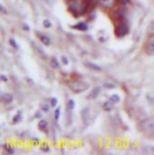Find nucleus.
I'll return each mask as SVG.
<instances>
[{
    "label": "nucleus",
    "mask_w": 154,
    "mask_h": 155,
    "mask_svg": "<svg viewBox=\"0 0 154 155\" xmlns=\"http://www.w3.org/2000/svg\"><path fill=\"white\" fill-rule=\"evenodd\" d=\"M21 119H22V114H21V113H17L16 117L13 118V121H15V123H17V121H18V120H21Z\"/></svg>",
    "instance_id": "obj_23"
},
{
    "label": "nucleus",
    "mask_w": 154,
    "mask_h": 155,
    "mask_svg": "<svg viewBox=\"0 0 154 155\" xmlns=\"http://www.w3.org/2000/svg\"><path fill=\"white\" fill-rule=\"evenodd\" d=\"M89 88V84L87 82H83V81H77L70 84V89L74 91V93H83L84 90H87Z\"/></svg>",
    "instance_id": "obj_1"
},
{
    "label": "nucleus",
    "mask_w": 154,
    "mask_h": 155,
    "mask_svg": "<svg viewBox=\"0 0 154 155\" xmlns=\"http://www.w3.org/2000/svg\"><path fill=\"white\" fill-rule=\"evenodd\" d=\"M87 66H89V69H92V70H94V71H100V70H101L98 65L92 64V63H87Z\"/></svg>",
    "instance_id": "obj_16"
},
{
    "label": "nucleus",
    "mask_w": 154,
    "mask_h": 155,
    "mask_svg": "<svg viewBox=\"0 0 154 155\" xmlns=\"http://www.w3.org/2000/svg\"><path fill=\"white\" fill-rule=\"evenodd\" d=\"M49 64H51V66H52L53 69H58V68H59V63H58V60H57L55 58H51V59H49Z\"/></svg>",
    "instance_id": "obj_13"
},
{
    "label": "nucleus",
    "mask_w": 154,
    "mask_h": 155,
    "mask_svg": "<svg viewBox=\"0 0 154 155\" xmlns=\"http://www.w3.org/2000/svg\"><path fill=\"white\" fill-rule=\"evenodd\" d=\"M57 104H58V100H57L55 97H53V99L51 100V105H52L53 107H55V106H57Z\"/></svg>",
    "instance_id": "obj_25"
},
{
    "label": "nucleus",
    "mask_w": 154,
    "mask_h": 155,
    "mask_svg": "<svg viewBox=\"0 0 154 155\" xmlns=\"http://www.w3.org/2000/svg\"><path fill=\"white\" fill-rule=\"evenodd\" d=\"M51 25H52V24H51V22H49L48 19H45V21H43V27H45V28L48 29V28H51Z\"/></svg>",
    "instance_id": "obj_20"
},
{
    "label": "nucleus",
    "mask_w": 154,
    "mask_h": 155,
    "mask_svg": "<svg viewBox=\"0 0 154 155\" xmlns=\"http://www.w3.org/2000/svg\"><path fill=\"white\" fill-rule=\"evenodd\" d=\"M68 106H69V110H70V111H72V110H74V107H75V101H74L72 99H70V100L68 101Z\"/></svg>",
    "instance_id": "obj_18"
},
{
    "label": "nucleus",
    "mask_w": 154,
    "mask_h": 155,
    "mask_svg": "<svg viewBox=\"0 0 154 155\" xmlns=\"http://www.w3.org/2000/svg\"><path fill=\"white\" fill-rule=\"evenodd\" d=\"M41 108H42V111H45V112H48V111H49V107H48L47 105H42Z\"/></svg>",
    "instance_id": "obj_27"
},
{
    "label": "nucleus",
    "mask_w": 154,
    "mask_h": 155,
    "mask_svg": "<svg viewBox=\"0 0 154 155\" xmlns=\"http://www.w3.org/2000/svg\"><path fill=\"white\" fill-rule=\"evenodd\" d=\"M23 28H24V30H25V31H29V30H30V28H29L27 24H24V25H23Z\"/></svg>",
    "instance_id": "obj_29"
},
{
    "label": "nucleus",
    "mask_w": 154,
    "mask_h": 155,
    "mask_svg": "<svg viewBox=\"0 0 154 155\" xmlns=\"http://www.w3.org/2000/svg\"><path fill=\"white\" fill-rule=\"evenodd\" d=\"M46 127H47V121H46V120H41V121L38 123V129H40L41 131H45Z\"/></svg>",
    "instance_id": "obj_14"
},
{
    "label": "nucleus",
    "mask_w": 154,
    "mask_h": 155,
    "mask_svg": "<svg viewBox=\"0 0 154 155\" xmlns=\"http://www.w3.org/2000/svg\"><path fill=\"white\" fill-rule=\"evenodd\" d=\"M105 87L109 88V89H113V88H116V85L113 84V83H106V82H105Z\"/></svg>",
    "instance_id": "obj_24"
},
{
    "label": "nucleus",
    "mask_w": 154,
    "mask_h": 155,
    "mask_svg": "<svg viewBox=\"0 0 154 155\" xmlns=\"http://www.w3.org/2000/svg\"><path fill=\"white\" fill-rule=\"evenodd\" d=\"M41 149H42L43 152H49V148H48V147H42Z\"/></svg>",
    "instance_id": "obj_30"
},
{
    "label": "nucleus",
    "mask_w": 154,
    "mask_h": 155,
    "mask_svg": "<svg viewBox=\"0 0 154 155\" xmlns=\"http://www.w3.org/2000/svg\"><path fill=\"white\" fill-rule=\"evenodd\" d=\"M128 33H129V29H128L126 24H124V23H119V24L116 27L115 34L117 38H123V36H125Z\"/></svg>",
    "instance_id": "obj_3"
},
{
    "label": "nucleus",
    "mask_w": 154,
    "mask_h": 155,
    "mask_svg": "<svg viewBox=\"0 0 154 155\" xmlns=\"http://www.w3.org/2000/svg\"><path fill=\"white\" fill-rule=\"evenodd\" d=\"M59 117H60V108L58 107V108L55 110V113H54V118H55V119L58 120V119H59Z\"/></svg>",
    "instance_id": "obj_22"
},
{
    "label": "nucleus",
    "mask_w": 154,
    "mask_h": 155,
    "mask_svg": "<svg viewBox=\"0 0 154 155\" xmlns=\"http://www.w3.org/2000/svg\"><path fill=\"white\" fill-rule=\"evenodd\" d=\"M113 108V102L110 100V101H106L105 104H104V110L105 111H111Z\"/></svg>",
    "instance_id": "obj_12"
},
{
    "label": "nucleus",
    "mask_w": 154,
    "mask_h": 155,
    "mask_svg": "<svg viewBox=\"0 0 154 155\" xmlns=\"http://www.w3.org/2000/svg\"><path fill=\"white\" fill-rule=\"evenodd\" d=\"M147 35H148L149 38H153L154 36V21H152V22L148 24V27H147Z\"/></svg>",
    "instance_id": "obj_8"
},
{
    "label": "nucleus",
    "mask_w": 154,
    "mask_h": 155,
    "mask_svg": "<svg viewBox=\"0 0 154 155\" xmlns=\"http://www.w3.org/2000/svg\"><path fill=\"white\" fill-rule=\"evenodd\" d=\"M33 46H34V47L36 48V51H38V52H40V54H41V55H43V57H45V52H43V51L41 49V47H38V46H36L35 43H33Z\"/></svg>",
    "instance_id": "obj_21"
},
{
    "label": "nucleus",
    "mask_w": 154,
    "mask_h": 155,
    "mask_svg": "<svg viewBox=\"0 0 154 155\" xmlns=\"http://www.w3.org/2000/svg\"><path fill=\"white\" fill-rule=\"evenodd\" d=\"M141 130L147 134H154V120L153 119H146L141 123Z\"/></svg>",
    "instance_id": "obj_2"
},
{
    "label": "nucleus",
    "mask_w": 154,
    "mask_h": 155,
    "mask_svg": "<svg viewBox=\"0 0 154 155\" xmlns=\"http://www.w3.org/2000/svg\"><path fill=\"white\" fill-rule=\"evenodd\" d=\"M38 38H40V41L45 45V46H49L51 45V40L48 39L46 35H42V34H38Z\"/></svg>",
    "instance_id": "obj_9"
},
{
    "label": "nucleus",
    "mask_w": 154,
    "mask_h": 155,
    "mask_svg": "<svg viewBox=\"0 0 154 155\" xmlns=\"http://www.w3.org/2000/svg\"><path fill=\"white\" fill-rule=\"evenodd\" d=\"M1 79H2L4 82H6V81H7V77H6L5 75H1Z\"/></svg>",
    "instance_id": "obj_31"
},
{
    "label": "nucleus",
    "mask_w": 154,
    "mask_h": 155,
    "mask_svg": "<svg viewBox=\"0 0 154 155\" xmlns=\"http://www.w3.org/2000/svg\"><path fill=\"white\" fill-rule=\"evenodd\" d=\"M75 28L78 29V30H81V31H85V30H88V25H87L85 23H83V22L77 23L76 25H75Z\"/></svg>",
    "instance_id": "obj_10"
},
{
    "label": "nucleus",
    "mask_w": 154,
    "mask_h": 155,
    "mask_svg": "<svg viewBox=\"0 0 154 155\" xmlns=\"http://www.w3.org/2000/svg\"><path fill=\"white\" fill-rule=\"evenodd\" d=\"M62 61H63L64 65H68V63H69L68 59H66V57H62Z\"/></svg>",
    "instance_id": "obj_28"
},
{
    "label": "nucleus",
    "mask_w": 154,
    "mask_h": 155,
    "mask_svg": "<svg viewBox=\"0 0 154 155\" xmlns=\"http://www.w3.org/2000/svg\"><path fill=\"white\" fill-rule=\"evenodd\" d=\"M110 100H111L113 104H118V102L120 101V97H119V95H117V94H113V95H111Z\"/></svg>",
    "instance_id": "obj_15"
},
{
    "label": "nucleus",
    "mask_w": 154,
    "mask_h": 155,
    "mask_svg": "<svg viewBox=\"0 0 154 155\" xmlns=\"http://www.w3.org/2000/svg\"><path fill=\"white\" fill-rule=\"evenodd\" d=\"M8 43L12 46V48H15V49H18L19 48V46L17 45V42L15 41V39H12V38H10V40H8Z\"/></svg>",
    "instance_id": "obj_17"
},
{
    "label": "nucleus",
    "mask_w": 154,
    "mask_h": 155,
    "mask_svg": "<svg viewBox=\"0 0 154 155\" xmlns=\"http://www.w3.org/2000/svg\"><path fill=\"white\" fill-rule=\"evenodd\" d=\"M142 150H143L146 154H154L153 146H143V147H142Z\"/></svg>",
    "instance_id": "obj_11"
},
{
    "label": "nucleus",
    "mask_w": 154,
    "mask_h": 155,
    "mask_svg": "<svg viewBox=\"0 0 154 155\" xmlns=\"http://www.w3.org/2000/svg\"><path fill=\"white\" fill-rule=\"evenodd\" d=\"M0 10H1V12H2V13H5V15H7V13H8V12H7V10L5 8V6H4V5H0Z\"/></svg>",
    "instance_id": "obj_26"
},
{
    "label": "nucleus",
    "mask_w": 154,
    "mask_h": 155,
    "mask_svg": "<svg viewBox=\"0 0 154 155\" xmlns=\"http://www.w3.org/2000/svg\"><path fill=\"white\" fill-rule=\"evenodd\" d=\"M100 91H101V89L98 87V88H94L89 94H88V96H87V99H89V100H93V99H95L99 94H100Z\"/></svg>",
    "instance_id": "obj_5"
},
{
    "label": "nucleus",
    "mask_w": 154,
    "mask_h": 155,
    "mask_svg": "<svg viewBox=\"0 0 154 155\" xmlns=\"http://www.w3.org/2000/svg\"><path fill=\"white\" fill-rule=\"evenodd\" d=\"M4 148H5V150H6L7 153H10V154H13V153H15V149H13L12 147H8L7 144H4Z\"/></svg>",
    "instance_id": "obj_19"
},
{
    "label": "nucleus",
    "mask_w": 154,
    "mask_h": 155,
    "mask_svg": "<svg viewBox=\"0 0 154 155\" xmlns=\"http://www.w3.org/2000/svg\"><path fill=\"white\" fill-rule=\"evenodd\" d=\"M145 52L147 55H154V41H148L145 45Z\"/></svg>",
    "instance_id": "obj_4"
},
{
    "label": "nucleus",
    "mask_w": 154,
    "mask_h": 155,
    "mask_svg": "<svg viewBox=\"0 0 154 155\" xmlns=\"http://www.w3.org/2000/svg\"><path fill=\"white\" fill-rule=\"evenodd\" d=\"M46 1H48V0H46Z\"/></svg>",
    "instance_id": "obj_32"
},
{
    "label": "nucleus",
    "mask_w": 154,
    "mask_h": 155,
    "mask_svg": "<svg viewBox=\"0 0 154 155\" xmlns=\"http://www.w3.org/2000/svg\"><path fill=\"white\" fill-rule=\"evenodd\" d=\"M99 1L102 4V6H105V7H107V8L113 7L116 4V0H99Z\"/></svg>",
    "instance_id": "obj_6"
},
{
    "label": "nucleus",
    "mask_w": 154,
    "mask_h": 155,
    "mask_svg": "<svg viewBox=\"0 0 154 155\" xmlns=\"http://www.w3.org/2000/svg\"><path fill=\"white\" fill-rule=\"evenodd\" d=\"M12 100H13V97L11 94H2V96H1V101L4 104H11Z\"/></svg>",
    "instance_id": "obj_7"
}]
</instances>
